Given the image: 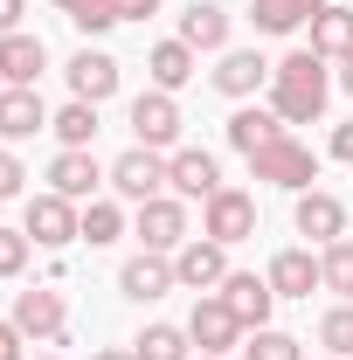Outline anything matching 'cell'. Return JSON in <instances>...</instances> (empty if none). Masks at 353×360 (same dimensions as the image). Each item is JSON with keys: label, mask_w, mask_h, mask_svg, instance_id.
<instances>
[{"label": "cell", "mask_w": 353, "mask_h": 360, "mask_svg": "<svg viewBox=\"0 0 353 360\" xmlns=\"http://www.w3.org/2000/svg\"><path fill=\"white\" fill-rule=\"evenodd\" d=\"M333 160H347V167H353V118H347V125H333Z\"/></svg>", "instance_id": "36"}, {"label": "cell", "mask_w": 353, "mask_h": 360, "mask_svg": "<svg viewBox=\"0 0 353 360\" xmlns=\"http://www.w3.org/2000/svg\"><path fill=\"white\" fill-rule=\"evenodd\" d=\"M340 90H347V97H353V56H347V63H340Z\"/></svg>", "instance_id": "39"}, {"label": "cell", "mask_w": 353, "mask_h": 360, "mask_svg": "<svg viewBox=\"0 0 353 360\" xmlns=\"http://www.w3.org/2000/svg\"><path fill=\"white\" fill-rule=\"evenodd\" d=\"M264 277H270V291H277V298H312V291L326 284V277H319V257H312V250H277Z\"/></svg>", "instance_id": "20"}, {"label": "cell", "mask_w": 353, "mask_h": 360, "mask_svg": "<svg viewBox=\"0 0 353 360\" xmlns=\"http://www.w3.org/2000/svg\"><path fill=\"white\" fill-rule=\"evenodd\" d=\"M21 180H28V167H21V160L0 146V201H7V194H21Z\"/></svg>", "instance_id": "34"}, {"label": "cell", "mask_w": 353, "mask_h": 360, "mask_svg": "<svg viewBox=\"0 0 353 360\" xmlns=\"http://www.w3.org/2000/svg\"><path fill=\"white\" fill-rule=\"evenodd\" d=\"M35 132H49L42 97H35L28 84H7V90H0V139L14 146V139H35Z\"/></svg>", "instance_id": "18"}, {"label": "cell", "mask_w": 353, "mask_h": 360, "mask_svg": "<svg viewBox=\"0 0 353 360\" xmlns=\"http://www.w3.org/2000/svg\"><path fill=\"white\" fill-rule=\"evenodd\" d=\"M42 70H49L42 35H28V28L0 35V84H28V90H35V77H42Z\"/></svg>", "instance_id": "17"}, {"label": "cell", "mask_w": 353, "mask_h": 360, "mask_svg": "<svg viewBox=\"0 0 353 360\" xmlns=\"http://www.w3.org/2000/svg\"><path fill=\"white\" fill-rule=\"evenodd\" d=\"M63 77H70V90H77L84 104H104V97L118 90V56H104V49H77Z\"/></svg>", "instance_id": "16"}, {"label": "cell", "mask_w": 353, "mask_h": 360, "mask_svg": "<svg viewBox=\"0 0 353 360\" xmlns=\"http://www.w3.org/2000/svg\"><path fill=\"white\" fill-rule=\"evenodd\" d=\"M90 360H139L132 347H104V354H90Z\"/></svg>", "instance_id": "38"}, {"label": "cell", "mask_w": 353, "mask_h": 360, "mask_svg": "<svg viewBox=\"0 0 353 360\" xmlns=\"http://www.w3.org/2000/svg\"><path fill=\"white\" fill-rule=\"evenodd\" d=\"M174 277H180V291H222V277H229V243H215V236H187L174 250Z\"/></svg>", "instance_id": "6"}, {"label": "cell", "mask_w": 353, "mask_h": 360, "mask_svg": "<svg viewBox=\"0 0 353 360\" xmlns=\"http://www.w3.org/2000/svg\"><path fill=\"white\" fill-rule=\"evenodd\" d=\"M243 360H305V347H298L291 333H277V326H264V333H250V347H243Z\"/></svg>", "instance_id": "31"}, {"label": "cell", "mask_w": 353, "mask_h": 360, "mask_svg": "<svg viewBox=\"0 0 353 360\" xmlns=\"http://www.w3.org/2000/svg\"><path fill=\"white\" fill-rule=\"evenodd\" d=\"M28 250H35L28 229H0V277H21L28 270Z\"/></svg>", "instance_id": "33"}, {"label": "cell", "mask_w": 353, "mask_h": 360, "mask_svg": "<svg viewBox=\"0 0 353 360\" xmlns=\"http://www.w3.org/2000/svg\"><path fill=\"white\" fill-rule=\"evenodd\" d=\"M187 340L201 347V354H229L236 340H243V319L222 305V291H201L194 298V319H187Z\"/></svg>", "instance_id": "9"}, {"label": "cell", "mask_w": 353, "mask_h": 360, "mask_svg": "<svg viewBox=\"0 0 353 360\" xmlns=\"http://www.w3.org/2000/svg\"><path fill=\"white\" fill-rule=\"evenodd\" d=\"M28 243H35V250H70V243H84V208H77V201H63V194H56V187H49V194H35V201H28Z\"/></svg>", "instance_id": "3"}, {"label": "cell", "mask_w": 353, "mask_h": 360, "mask_svg": "<svg viewBox=\"0 0 353 360\" xmlns=\"http://www.w3.org/2000/svg\"><path fill=\"white\" fill-rule=\"evenodd\" d=\"M125 236V208L118 201H84V243L90 250H104V243H118Z\"/></svg>", "instance_id": "28"}, {"label": "cell", "mask_w": 353, "mask_h": 360, "mask_svg": "<svg viewBox=\"0 0 353 360\" xmlns=\"http://www.w3.org/2000/svg\"><path fill=\"white\" fill-rule=\"evenodd\" d=\"M0 90H7V84H0Z\"/></svg>", "instance_id": "43"}, {"label": "cell", "mask_w": 353, "mask_h": 360, "mask_svg": "<svg viewBox=\"0 0 353 360\" xmlns=\"http://www.w3.org/2000/svg\"><path fill=\"white\" fill-rule=\"evenodd\" d=\"M42 360H63V354H42Z\"/></svg>", "instance_id": "41"}, {"label": "cell", "mask_w": 353, "mask_h": 360, "mask_svg": "<svg viewBox=\"0 0 353 360\" xmlns=\"http://www.w3.org/2000/svg\"><path fill=\"white\" fill-rule=\"evenodd\" d=\"M201 360H222V354H201Z\"/></svg>", "instance_id": "40"}, {"label": "cell", "mask_w": 353, "mask_h": 360, "mask_svg": "<svg viewBox=\"0 0 353 360\" xmlns=\"http://www.w3.org/2000/svg\"><path fill=\"white\" fill-rule=\"evenodd\" d=\"M319 7H326V0H257V7H250V21H257L264 35H298Z\"/></svg>", "instance_id": "23"}, {"label": "cell", "mask_w": 353, "mask_h": 360, "mask_svg": "<svg viewBox=\"0 0 353 360\" xmlns=\"http://www.w3.org/2000/svg\"><path fill=\"white\" fill-rule=\"evenodd\" d=\"M277 132H284V118H277V111H257V104H243V111L229 118V146H236L243 160H250L257 146H270Z\"/></svg>", "instance_id": "24"}, {"label": "cell", "mask_w": 353, "mask_h": 360, "mask_svg": "<svg viewBox=\"0 0 353 360\" xmlns=\"http://www.w3.org/2000/svg\"><path fill=\"white\" fill-rule=\"evenodd\" d=\"M97 180H111V174L97 167V153H90V146H63V153L49 160V187H56L63 201H77V208L97 201Z\"/></svg>", "instance_id": "7"}, {"label": "cell", "mask_w": 353, "mask_h": 360, "mask_svg": "<svg viewBox=\"0 0 353 360\" xmlns=\"http://www.w3.org/2000/svg\"><path fill=\"white\" fill-rule=\"evenodd\" d=\"M14 326L28 333V340H42V347H63L70 340V305H63V291L56 284H35V291H14Z\"/></svg>", "instance_id": "4"}, {"label": "cell", "mask_w": 353, "mask_h": 360, "mask_svg": "<svg viewBox=\"0 0 353 360\" xmlns=\"http://www.w3.org/2000/svg\"><path fill=\"white\" fill-rule=\"evenodd\" d=\"M180 277H174V257H160V250H139L132 264L118 270V291L132 298V305H153V298H167Z\"/></svg>", "instance_id": "14"}, {"label": "cell", "mask_w": 353, "mask_h": 360, "mask_svg": "<svg viewBox=\"0 0 353 360\" xmlns=\"http://www.w3.org/2000/svg\"><path fill=\"white\" fill-rule=\"evenodd\" d=\"M139 243L146 250H160V257H174L180 243H187V208H180L174 194H153V201H139Z\"/></svg>", "instance_id": "10"}, {"label": "cell", "mask_w": 353, "mask_h": 360, "mask_svg": "<svg viewBox=\"0 0 353 360\" xmlns=\"http://www.w3.org/2000/svg\"><path fill=\"white\" fill-rule=\"evenodd\" d=\"M180 42H187V49H229V7L194 0V7L180 14Z\"/></svg>", "instance_id": "22"}, {"label": "cell", "mask_w": 353, "mask_h": 360, "mask_svg": "<svg viewBox=\"0 0 353 360\" xmlns=\"http://www.w3.org/2000/svg\"><path fill=\"white\" fill-rule=\"evenodd\" d=\"M326 360H340V354H326Z\"/></svg>", "instance_id": "42"}, {"label": "cell", "mask_w": 353, "mask_h": 360, "mask_svg": "<svg viewBox=\"0 0 353 360\" xmlns=\"http://www.w3.org/2000/svg\"><path fill=\"white\" fill-rule=\"evenodd\" d=\"M160 14V0H118V21H153Z\"/></svg>", "instance_id": "35"}, {"label": "cell", "mask_w": 353, "mask_h": 360, "mask_svg": "<svg viewBox=\"0 0 353 360\" xmlns=\"http://www.w3.org/2000/svg\"><path fill=\"white\" fill-rule=\"evenodd\" d=\"M347 360H353V354H347Z\"/></svg>", "instance_id": "44"}, {"label": "cell", "mask_w": 353, "mask_h": 360, "mask_svg": "<svg viewBox=\"0 0 353 360\" xmlns=\"http://www.w3.org/2000/svg\"><path fill=\"white\" fill-rule=\"evenodd\" d=\"M49 132L63 139V146H90L97 139V104H84V97H70L56 118H49Z\"/></svg>", "instance_id": "26"}, {"label": "cell", "mask_w": 353, "mask_h": 360, "mask_svg": "<svg viewBox=\"0 0 353 360\" xmlns=\"http://www.w3.org/2000/svg\"><path fill=\"white\" fill-rule=\"evenodd\" d=\"M111 187L139 208V201H153V194L167 187V160H160L153 146H132V153H118V160H111Z\"/></svg>", "instance_id": "11"}, {"label": "cell", "mask_w": 353, "mask_h": 360, "mask_svg": "<svg viewBox=\"0 0 353 360\" xmlns=\"http://www.w3.org/2000/svg\"><path fill=\"white\" fill-rule=\"evenodd\" d=\"M291 222H298V236H312V243H340V236H347V201L326 194V187H305L298 208H291Z\"/></svg>", "instance_id": "13"}, {"label": "cell", "mask_w": 353, "mask_h": 360, "mask_svg": "<svg viewBox=\"0 0 353 360\" xmlns=\"http://www.w3.org/2000/svg\"><path fill=\"white\" fill-rule=\"evenodd\" d=\"M326 90H333V70L312 49H291L284 63H270V111L284 125H312L326 111Z\"/></svg>", "instance_id": "1"}, {"label": "cell", "mask_w": 353, "mask_h": 360, "mask_svg": "<svg viewBox=\"0 0 353 360\" xmlns=\"http://www.w3.org/2000/svg\"><path fill=\"white\" fill-rule=\"evenodd\" d=\"M319 347H326V354H353V305L347 298L319 319Z\"/></svg>", "instance_id": "32"}, {"label": "cell", "mask_w": 353, "mask_h": 360, "mask_svg": "<svg viewBox=\"0 0 353 360\" xmlns=\"http://www.w3.org/2000/svg\"><path fill=\"white\" fill-rule=\"evenodd\" d=\"M132 139L139 146H180V104L174 90H146V97H132Z\"/></svg>", "instance_id": "12"}, {"label": "cell", "mask_w": 353, "mask_h": 360, "mask_svg": "<svg viewBox=\"0 0 353 360\" xmlns=\"http://www.w3.org/2000/svg\"><path fill=\"white\" fill-rule=\"evenodd\" d=\"M21 14H28V0H0V35H14V28H21Z\"/></svg>", "instance_id": "37"}, {"label": "cell", "mask_w": 353, "mask_h": 360, "mask_svg": "<svg viewBox=\"0 0 353 360\" xmlns=\"http://www.w3.org/2000/svg\"><path fill=\"white\" fill-rule=\"evenodd\" d=\"M63 14H70V28H84V35H104L111 21H118V0H56Z\"/></svg>", "instance_id": "30"}, {"label": "cell", "mask_w": 353, "mask_h": 360, "mask_svg": "<svg viewBox=\"0 0 353 360\" xmlns=\"http://www.w3.org/2000/svg\"><path fill=\"white\" fill-rule=\"evenodd\" d=\"M187 347H194V340H187V326H146V333L132 340L139 360H187Z\"/></svg>", "instance_id": "27"}, {"label": "cell", "mask_w": 353, "mask_h": 360, "mask_svg": "<svg viewBox=\"0 0 353 360\" xmlns=\"http://www.w3.org/2000/svg\"><path fill=\"white\" fill-rule=\"evenodd\" d=\"M201 236H215V243H250L257 236V194H243V187H215L208 201H201Z\"/></svg>", "instance_id": "5"}, {"label": "cell", "mask_w": 353, "mask_h": 360, "mask_svg": "<svg viewBox=\"0 0 353 360\" xmlns=\"http://www.w3.org/2000/svg\"><path fill=\"white\" fill-rule=\"evenodd\" d=\"M250 174L264 180V187H284V194H305L312 180H319V153H312L305 139L277 132L270 146H257V153H250Z\"/></svg>", "instance_id": "2"}, {"label": "cell", "mask_w": 353, "mask_h": 360, "mask_svg": "<svg viewBox=\"0 0 353 360\" xmlns=\"http://www.w3.org/2000/svg\"><path fill=\"white\" fill-rule=\"evenodd\" d=\"M312 56H326V63H347L353 56V7L326 0V7L312 14Z\"/></svg>", "instance_id": "21"}, {"label": "cell", "mask_w": 353, "mask_h": 360, "mask_svg": "<svg viewBox=\"0 0 353 360\" xmlns=\"http://www.w3.org/2000/svg\"><path fill=\"white\" fill-rule=\"evenodd\" d=\"M319 277H326V291H340V298L353 305V236L326 243V257H319Z\"/></svg>", "instance_id": "29"}, {"label": "cell", "mask_w": 353, "mask_h": 360, "mask_svg": "<svg viewBox=\"0 0 353 360\" xmlns=\"http://www.w3.org/2000/svg\"><path fill=\"white\" fill-rule=\"evenodd\" d=\"M167 187H174L180 201H208V194L222 187L215 153H201V146H180L174 160H167Z\"/></svg>", "instance_id": "15"}, {"label": "cell", "mask_w": 353, "mask_h": 360, "mask_svg": "<svg viewBox=\"0 0 353 360\" xmlns=\"http://www.w3.org/2000/svg\"><path fill=\"white\" fill-rule=\"evenodd\" d=\"M146 70H153V90H180L187 77H194V49L180 42H153V56H146Z\"/></svg>", "instance_id": "25"}, {"label": "cell", "mask_w": 353, "mask_h": 360, "mask_svg": "<svg viewBox=\"0 0 353 360\" xmlns=\"http://www.w3.org/2000/svg\"><path fill=\"white\" fill-rule=\"evenodd\" d=\"M222 305L243 319V333H264L277 291H270V277H257V270H229V277H222Z\"/></svg>", "instance_id": "8"}, {"label": "cell", "mask_w": 353, "mask_h": 360, "mask_svg": "<svg viewBox=\"0 0 353 360\" xmlns=\"http://www.w3.org/2000/svg\"><path fill=\"white\" fill-rule=\"evenodd\" d=\"M264 84H270V63L257 49H222V63H215V90L222 97H257Z\"/></svg>", "instance_id": "19"}]
</instances>
